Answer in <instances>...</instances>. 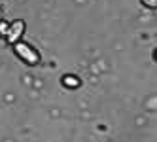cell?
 I'll return each mask as SVG.
<instances>
[{"label": "cell", "mask_w": 157, "mask_h": 142, "mask_svg": "<svg viewBox=\"0 0 157 142\" xmlns=\"http://www.w3.org/2000/svg\"><path fill=\"white\" fill-rule=\"evenodd\" d=\"M61 83H63V87H66V89H80L82 87V80L78 78L76 74H64L61 78Z\"/></svg>", "instance_id": "3957f363"}, {"label": "cell", "mask_w": 157, "mask_h": 142, "mask_svg": "<svg viewBox=\"0 0 157 142\" xmlns=\"http://www.w3.org/2000/svg\"><path fill=\"white\" fill-rule=\"evenodd\" d=\"M25 30H27V25H25L23 19H15V21H12V23H10V27H8V32H6V40H8L10 46H13L15 42L23 40Z\"/></svg>", "instance_id": "7a4b0ae2"}, {"label": "cell", "mask_w": 157, "mask_h": 142, "mask_svg": "<svg viewBox=\"0 0 157 142\" xmlns=\"http://www.w3.org/2000/svg\"><path fill=\"white\" fill-rule=\"evenodd\" d=\"M0 19H4V12H2V8H0Z\"/></svg>", "instance_id": "8992f818"}, {"label": "cell", "mask_w": 157, "mask_h": 142, "mask_svg": "<svg viewBox=\"0 0 157 142\" xmlns=\"http://www.w3.org/2000/svg\"><path fill=\"white\" fill-rule=\"evenodd\" d=\"M13 53H15V55L23 61L25 64H29V67H38L40 61H42L40 53L32 48L30 44H27V42H23V40H19V42L13 44Z\"/></svg>", "instance_id": "6da1fadb"}, {"label": "cell", "mask_w": 157, "mask_h": 142, "mask_svg": "<svg viewBox=\"0 0 157 142\" xmlns=\"http://www.w3.org/2000/svg\"><path fill=\"white\" fill-rule=\"evenodd\" d=\"M8 27H10V21H4V19H0V36H6V32H8Z\"/></svg>", "instance_id": "277c9868"}, {"label": "cell", "mask_w": 157, "mask_h": 142, "mask_svg": "<svg viewBox=\"0 0 157 142\" xmlns=\"http://www.w3.org/2000/svg\"><path fill=\"white\" fill-rule=\"evenodd\" d=\"M140 2H142L146 8H150V10H155V8H157V0H140Z\"/></svg>", "instance_id": "5b68a950"}]
</instances>
